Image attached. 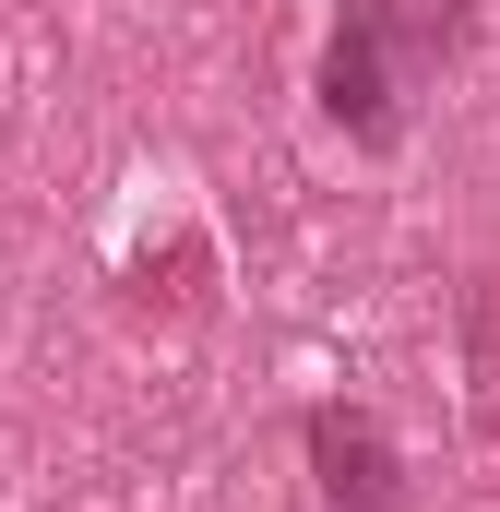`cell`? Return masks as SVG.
I'll return each mask as SVG.
<instances>
[{
  "label": "cell",
  "mask_w": 500,
  "mask_h": 512,
  "mask_svg": "<svg viewBox=\"0 0 500 512\" xmlns=\"http://www.w3.org/2000/svg\"><path fill=\"white\" fill-rule=\"evenodd\" d=\"M310 465H322V512H405L393 441H381L358 405H322V417H310Z\"/></svg>",
  "instance_id": "cell-2"
},
{
  "label": "cell",
  "mask_w": 500,
  "mask_h": 512,
  "mask_svg": "<svg viewBox=\"0 0 500 512\" xmlns=\"http://www.w3.org/2000/svg\"><path fill=\"white\" fill-rule=\"evenodd\" d=\"M465 36V0H346L334 12V48H322V120L346 143H393L417 72Z\"/></svg>",
  "instance_id": "cell-1"
}]
</instances>
